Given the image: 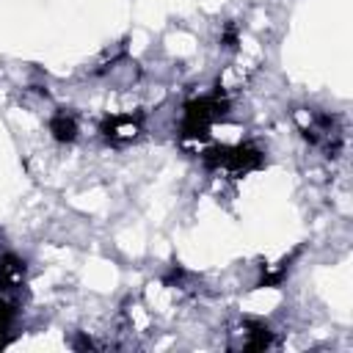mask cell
I'll return each instance as SVG.
<instances>
[{"instance_id":"obj_1","label":"cell","mask_w":353,"mask_h":353,"mask_svg":"<svg viewBox=\"0 0 353 353\" xmlns=\"http://www.w3.org/2000/svg\"><path fill=\"white\" fill-rule=\"evenodd\" d=\"M229 110V99L223 91L199 97L185 102L182 119H179V138L182 141H204L215 121H221Z\"/></svg>"},{"instance_id":"obj_2","label":"cell","mask_w":353,"mask_h":353,"mask_svg":"<svg viewBox=\"0 0 353 353\" xmlns=\"http://www.w3.org/2000/svg\"><path fill=\"white\" fill-rule=\"evenodd\" d=\"M201 163L210 171L226 174L232 179L245 176L265 165V152L254 143H232V146H212L201 154Z\"/></svg>"},{"instance_id":"obj_3","label":"cell","mask_w":353,"mask_h":353,"mask_svg":"<svg viewBox=\"0 0 353 353\" xmlns=\"http://www.w3.org/2000/svg\"><path fill=\"white\" fill-rule=\"evenodd\" d=\"M295 121H298L303 138H306L312 146L325 149L331 157L339 154L342 141H345L339 116H334V113H320V110H298V113H295Z\"/></svg>"},{"instance_id":"obj_4","label":"cell","mask_w":353,"mask_h":353,"mask_svg":"<svg viewBox=\"0 0 353 353\" xmlns=\"http://www.w3.org/2000/svg\"><path fill=\"white\" fill-rule=\"evenodd\" d=\"M143 130V116L141 113H113L108 116L102 124H99V132L108 143L113 146H121V143H130L141 135Z\"/></svg>"},{"instance_id":"obj_5","label":"cell","mask_w":353,"mask_h":353,"mask_svg":"<svg viewBox=\"0 0 353 353\" xmlns=\"http://www.w3.org/2000/svg\"><path fill=\"white\" fill-rule=\"evenodd\" d=\"M243 350H262L273 342V331L262 320H243Z\"/></svg>"},{"instance_id":"obj_6","label":"cell","mask_w":353,"mask_h":353,"mask_svg":"<svg viewBox=\"0 0 353 353\" xmlns=\"http://www.w3.org/2000/svg\"><path fill=\"white\" fill-rule=\"evenodd\" d=\"M25 281V262L17 259L14 254H6L0 259V292L17 290Z\"/></svg>"},{"instance_id":"obj_7","label":"cell","mask_w":353,"mask_h":353,"mask_svg":"<svg viewBox=\"0 0 353 353\" xmlns=\"http://www.w3.org/2000/svg\"><path fill=\"white\" fill-rule=\"evenodd\" d=\"M50 132H52L55 141H61V143H72V141L77 138L80 127H77V119H74L72 113L58 110V113L50 119Z\"/></svg>"},{"instance_id":"obj_8","label":"cell","mask_w":353,"mask_h":353,"mask_svg":"<svg viewBox=\"0 0 353 353\" xmlns=\"http://www.w3.org/2000/svg\"><path fill=\"white\" fill-rule=\"evenodd\" d=\"M14 323H17V309L6 298H0V347H6L14 336Z\"/></svg>"},{"instance_id":"obj_9","label":"cell","mask_w":353,"mask_h":353,"mask_svg":"<svg viewBox=\"0 0 353 353\" xmlns=\"http://www.w3.org/2000/svg\"><path fill=\"white\" fill-rule=\"evenodd\" d=\"M221 41H223V47H229V50H234V47H237V30H234V25H229V28L223 30Z\"/></svg>"}]
</instances>
